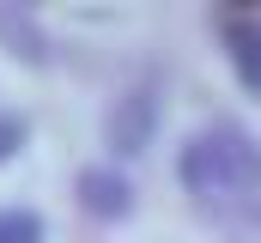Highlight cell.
I'll list each match as a JSON object with an SVG mask.
<instances>
[{"label":"cell","instance_id":"1","mask_svg":"<svg viewBox=\"0 0 261 243\" xmlns=\"http://www.w3.org/2000/svg\"><path fill=\"white\" fill-rule=\"evenodd\" d=\"M182 188L213 213H249L261 201V152L243 128H200L182 146Z\"/></svg>","mask_w":261,"mask_h":243},{"label":"cell","instance_id":"2","mask_svg":"<svg viewBox=\"0 0 261 243\" xmlns=\"http://www.w3.org/2000/svg\"><path fill=\"white\" fill-rule=\"evenodd\" d=\"M79 195H85V207H91V213H103V219L128 213V182L110 177V171H85V177H79Z\"/></svg>","mask_w":261,"mask_h":243},{"label":"cell","instance_id":"3","mask_svg":"<svg viewBox=\"0 0 261 243\" xmlns=\"http://www.w3.org/2000/svg\"><path fill=\"white\" fill-rule=\"evenodd\" d=\"M225 43H231V61H237V73H243V85L261 91V31L255 25H231Z\"/></svg>","mask_w":261,"mask_h":243},{"label":"cell","instance_id":"4","mask_svg":"<svg viewBox=\"0 0 261 243\" xmlns=\"http://www.w3.org/2000/svg\"><path fill=\"white\" fill-rule=\"evenodd\" d=\"M37 237H43L37 213H0V243H37Z\"/></svg>","mask_w":261,"mask_h":243},{"label":"cell","instance_id":"5","mask_svg":"<svg viewBox=\"0 0 261 243\" xmlns=\"http://www.w3.org/2000/svg\"><path fill=\"white\" fill-rule=\"evenodd\" d=\"M18 134H24V128H18V121H0V158H6V152H12V146H18Z\"/></svg>","mask_w":261,"mask_h":243}]
</instances>
